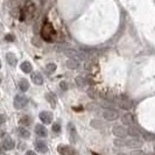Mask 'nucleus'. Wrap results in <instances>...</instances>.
<instances>
[{"instance_id":"nucleus-1","label":"nucleus","mask_w":155,"mask_h":155,"mask_svg":"<svg viewBox=\"0 0 155 155\" xmlns=\"http://www.w3.org/2000/svg\"><path fill=\"white\" fill-rule=\"evenodd\" d=\"M55 35H56V33H55L54 26L50 22L46 21V22L43 23L42 28H41V36H42V39L45 40L46 42H48V43H51L55 39Z\"/></svg>"},{"instance_id":"nucleus-2","label":"nucleus","mask_w":155,"mask_h":155,"mask_svg":"<svg viewBox=\"0 0 155 155\" xmlns=\"http://www.w3.org/2000/svg\"><path fill=\"white\" fill-rule=\"evenodd\" d=\"M13 104H14V107L16 110H21L28 104V98L26 96H23V94H16Z\"/></svg>"},{"instance_id":"nucleus-3","label":"nucleus","mask_w":155,"mask_h":155,"mask_svg":"<svg viewBox=\"0 0 155 155\" xmlns=\"http://www.w3.org/2000/svg\"><path fill=\"white\" fill-rule=\"evenodd\" d=\"M57 152L61 155H77L76 150L71 146H68V145H60L57 147Z\"/></svg>"},{"instance_id":"nucleus-4","label":"nucleus","mask_w":155,"mask_h":155,"mask_svg":"<svg viewBox=\"0 0 155 155\" xmlns=\"http://www.w3.org/2000/svg\"><path fill=\"white\" fill-rule=\"evenodd\" d=\"M1 146L5 150H12L13 148L15 147V143H14V140L12 139L9 135H5L4 139H2Z\"/></svg>"},{"instance_id":"nucleus-5","label":"nucleus","mask_w":155,"mask_h":155,"mask_svg":"<svg viewBox=\"0 0 155 155\" xmlns=\"http://www.w3.org/2000/svg\"><path fill=\"white\" fill-rule=\"evenodd\" d=\"M103 118L109 120V121H113V120H117L119 118V113L117 111H113V110H105L103 112Z\"/></svg>"},{"instance_id":"nucleus-6","label":"nucleus","mask_w":155,"mask_h":155,"mask_svg":"<svg viewBox=\"0 0 155 155\" xmlns=\"http://www.w3.org/2000/svg\"><path fill=\"white\" fill-rule=\"evenodd\" d=\"M39 118L45 125H49L51 124V121H53V113L51 112H48V111H42L40 113Z\"/></svg>"},{"instance_id":"nucleus-7","label":"nucleus","mask_w":155,"mask_h":155,"mask_svg":"<svg viewBox=\"0 0 155 155\" xmlns=\"http://www.w3.org/2000/svg\"><path fill=\"white\" fill-rule=\"evenodd\" d=\"M101 98H104V99H106V101H116L117 99V94L112 90H104V91H101Z\"/></svg>"},{"instance_id":"nucleus-8","label":"nucleus","mask_w":155,"mask_h":155,"mask_svg":"<svg viewBox=\"0 0 155 155\" xmlns=\"http://www.w3.org/2000/svg\"><path fill=\"white\" fill-rule=\"evenodd\" d=\"M126 142V147H131V148H137L140 147L142 145V141L139 140L138 138H131L128 140H125Z\"/></svg>"},{"instance_id":"nucleus-9","label":"nucleus","mask_w":155,"mask_h":155,"mask_svg":"<svg viewBox=\"0 0 155 155\" xmlns=\"http://www.w3.org/2000/svg\"><path fill=\"white\" fill-rule=\"evenodd\" d=\"M35 133L40 138H46L47 135H48V131H47L46 126H43V125L41 124H38L35 126Z\"/></svg>"},{"instance_id":"nucleus-10","label":"nucleus","mask_w":155,"mask_h":155,"mask_svg":"<svg viewBox=\"0 0 155 155\" xmlns=\"http://www.w3.org/2000/svg\"><path fill=\"white\" fill-rule=\"evenodd\" d=\"M31 79L33 81V83L36 84V85H42L43 84V77H42V75L40 74L39 71H34L31 74Z\"/></svg>"},{"instance_id":"nucleus-11","label":"nucleus","mask_w":155,"mask_h":155,"mask_svg":"<svg viewBox=\"0 0 155 155\" xmlns=\"http://www.w3.org/2000/svg\"><path fill=\"white\" fill-rule=\"evenodd\" d=\"M35 147H36V150L40 152V153H42V154H45L48 152V146H47V143L45 141H42V140H36L35 141Z\"/></svg>"},{"instance_id":"nucleus-12","label":"nucleus","mask_w":155,"mask_h":155,"mask_svg":"<svg viewBox=\"0 0 155 155\" xmlns=\"http://www.w3.org/2000/svg\"><path fill=\"white\" fill-rule=\"evenodd\" d=\"M112 133L116 135V137H118V138H124V137H126V134H127V131L125 130L124 127H120V126H114L113 128H112Z\"/></svg>"},{"instance_id":"nucleus-13","label":"nucleus","mask_w":155,"mask_h":155,"mask_svg":"<svg viewBox=\"0 0 155 155\" xmlns=\"http://www.w3.org/2000/svg\"><path fill=\"white\" fill-rule=\"evenodd\" d=\"M132 101H130L128 98H121V99H119V106H120V109L123 110H130L132 109Z\"/></svg>"},{"instance_id":"nucleus-14","label":"nucleus","mask_w":155,"mask_h":155,"mask_svg":"<svg viewBox=\"0 0 155 155\" xmlns=\"http://www.w3.org/2000/svg\"><path fill=\"white\" fill-rule=\"evenodd\" d=\"M69 134H70V140L71 142H76L78 139V134L76 132V128L72 124H69Z\"/></svg>"},{"instance_id":"nucleus-15","label":"nucleus","mask_w":155,"mask_h":155,"mask_svg":"<svg viewBox=\"0 0 155 155\" xmlns=\"http://www.w3.org/2000/svg\"><path fill=\"white\" fill-rule=\"evenodd\" d=\"M121 121H123V124L127 125V126H132L133 123H134V118L131 113H126L121 118Z\"/></svg>"},{"instance_id":"nucleus-16","label":"nucleus","mask_w":155,"mask_h":155,"mask_svg":"<svg viewBox=\"0 0 155 155\" xmlns=\"http://www.w3.org/2000/svg\"><path fill=\"white\" fill-rule=\"evenodd\" d=\"M18 134H19V137H21L22 139H28V138L31 137L29 131H28L26 127H23V126L18 127Z\"/></svg>"},{"instance_id":"nucleus-17","label":"nucleus","mask_w":155,"mask_h":155,"mask_svg":"<svg viewBox=\"0 0 155 155\" xmlns=\"http://www.w3.org/2000/svg\"><path fill=\"white\" fill-rule=\"evenodd\" d=\"M127 134H130V137H132V138H138V139H139V137H141V132L137 127H133V126L128 127Z\"/></svg>"},{"instance_id":"nucleus-18","label":"nucleus","mask_w":155,"mask_h":155,"mask_svg":"<svg viewBox=\"0 0 155 155\" xmlns=\"http://www.w3.org/2000/svg\"><path fill=\"white\" fill-rule=\"evenodd\" d=\"M20 69H21V71H23L25 74H31V71H33V67H31V64L28 62V61H26V62L21 63Z\"/></svg>"},{"instance_id":"nucleus-19","label":"nucleus","mask_w":155,"mask_h":155,"mask_svg":"<svg viewBox=\"0 0 155 155\" xmlns=\"http://www.w3.org/2000/svg\"><path fill=\"white\" fill-rule=\"evenodd\" d=\"M19 87H20V90L25 92V91H27L28 90V87H29V83H28V81L27 79H25V78H21L20 81H19Z\"/></svg>"},{"instance_id":"nucleus-20","label":"nucleus","mask_w":155,"mask_h":155,"mask_svg":"<svg viewBox=\"0 0 155 155\" xmlns=\"http://www.w3.org/2000/svg\"><path fill=\"white\" fill-rule=\"evenodd\" d=\"M6 60H7V63L9 65H15L16 62H18L15 55L13 54V53H8V54L6 55Z\"/></svg>"},{"instance_id":"nucleus-21","label":"nucleus","mask_w":155,"mask_h":155,"mask_svg":"<svg viewBox=\"0 0 155 155\" xmlns=\"http://www.w3.org/2000/svg\"><path fill=\"white\" fill-rule=\"evenodd\" d=\"M67 67H68L69 69H71V70L77 69V68H78V62H77V60H74V58H70L69 61L67 62Z\"/></svg>"},{"instance_id":"nucleus-22","label":"nucleus","mask_w":155,"mask_h":155,"mask_svg":"<svg viewBox=\"0 0 155 155\" xmlns=\"http://www.w3.org/2000/svg\"><path fill=\"white\" fill-rule=\"evenodd\" d=\"M31 118L29 116H23L21 117V119H20V124L23 125V126H29L31 124Z\"/></svg>"},{"instance_id":"nucleus-23","label":"nucleus","mask_w":155,"mask_h":155,"mask_svg":"<svg viewBox=\"0 0 155 155\" xmlns=\"http://www.w3.org/2000/svg\"><path fill=\"white\" fill-rule=\"evenodd\" d=\"M46 98H47V101L50 103L51 106H55V105H56V97H55L53 93H47Z\"/></svg>"},{"instance_id":"nucleus-24","label":"nucleus","mask_w":155,"mask_h":155,"mask_svg":"<svg viewBox=\"0 0 155 155\" xmlns=\"http://www.w3.org/2000/svg\"><path fill=\"white\" fill-rule=\"evenodd\" d=\"M76 84H77L78 87H84L86 85V82H85V78L81 77V76H77L76 77Z\"/></svg>"},{"instance_id":"nucleus-25","label":"nucleus","mask_w":155,"mask_h":155,"mask_svg":"<svg viewBox=\"0 0 155 155\" xmlns=\"http://www.w3.org/2000/svg\"><path fill=\"white\" fill-rule=\"evenodd\" d=\"M56 64L55 63H48L46 65V69H47V71H48V74H53L55 70H56Z\"/></svg>"},{"instance_id":"nucleus-26","label":"nucleus","mask_w":155,"mask_h":155,"mask_svg":"<svg viewBox=\"0 0 155 155\" xmlns=\"http://www.w3.org/2000/svg\"><path fill=\"white\" fill-rule=\"evenodd\" d=\"M114 145L118 146V147H126V142H125V140L121 139V138L114 140Z\"/></svg>"},{"instance_id":"nucleus-27","label":"nucleus","mask_w":155,"mask_h":155,"mask_svg":"<svg viewBox=\"0 0 155 155\" xmlns=\"http://www.w3.org/2000/svg\"><path fill=\"white\" fill-rule=\"evenodd\" d=\"M53 132L56 133V134H58V133L61 132V126L58 123H56V124L53 125Z\"/></svg>"},{"instance_id":"nucleus-28","label":"nucleus","mask_w":155,"mask_h":155,"mask_svg":"<svg viewBox=\"0 0 155 155\" xmlns=\"http://www.w3.org/2000/svg\"><path fill=\"white\" fill-rule=\"evenodd\" d=\"M87 94H89V97H90V98H93V99L97 97V94H96V91H94L93 89H90V90L87 91Z\"/></svg>"},{"instance_id":"nucleus-29","label":"nucleus","mask_w":155,"mask_h":155,"mask_svg":"<svg viewBox=\"0 0 155 155\" xmlns=\"http://www.w3.org/2000/svg\"><path fill=\"white\" fill-rule=\"evenodd\" d=\"M6 41H9V42H13L14 40H15V38H14V35H12V34H8V35H6Z\"/></svg>"},{"instance_id":"nucleus-30","label":"nucleus","mask_w":155,"mask_h":155,"mask_svg":"<svg viewBox=\"0 0 155 155\" xmlns=\"http://www.w3.org/2000/svg\"><path fill=\"white\" fill-rule=\"evenodd\" d=\"M6 121V116L5 114H0V125H2Z\"/></svg>"},{"instance_id":"nucleus-31","label":"nucleus","mask_w":155,"mask_h":155,"mask_svg":"<svg viewBox=\"0 0 155 155\" xmlns=\"http://www.w3.org/2000/svg\"><path fill=\"white\" fill-rule=\"evenodd\" d=\"M130 155H143V153H142L141 150H134V152H132Z\"/></svg>"},{"instance_id":"nucleus-32","label":"nucleus","mask_w":155,"mask_h":155,"mask_svg":"<svg viewBox=\"0 0 155 155\" xmlns=\"http://www.w3.org/2000/svg\"><path fill=\"white\" fill-rule=\"evenodd\" d=\"M60 86H61V89H63V90H67V89H68V85H67V83H64V82H61Z\"/></svg>"},{"instance_id":"nucleus-33","label":"nucleus","mask_w":155,"mask_h":155,"mask_svg":"<svg viewBox=\"0 0 155 155\" xmlns=\"http://www.w3.org/2000/svg\"><path fill=\"white\" fill-rule=\"evenodd\" d=\"M26 155H36V153H35V152H33V150H28V152L26 153Z\"/></svg>"},{"instance_id":"nucleus-34","label":"nucleus","mask_w":155,"mask_h":155,"mask_svg":"<svg viewBox=\"0 0 155 155\" xmlns=\"http://www.w3.org/2000/svg\"><path fill=\"white\" fill-rule=\"evenodd\" d=\"M1 137H5V133H4V131L0 130V138H1Z\"/></svg>"},{"instance_id":"nucleus-35","label":"nucleus","mask_w":155,"mask_h":155,"mask_svg":"<svg viewBox=\"0 0 155 155\" xmlns=\"http://www.w3.org/2000/svg\"><path fill=\"white\" fill-rule=\"evenodd\" d=\"M92 155H98V154H96V153H92Z\"/></svg>"},{"instance_id":"nucleus-36","label":"nucleus","mask_w":155,"mask_h":155,"mask_svg":"<svg viewBox=\"0 0 155 155\" xmlns=\"http://www.w3.org/2000/svg\"><path fill=\"white\" fill-rule=\"evenodd\" d=\"M147 155H155V154H147Z\"/></svg>"},{"instance_id":"nucleus-37","label":"nucleus","mask_w":155,"mask_h":155,"mask_svg":"<svg viewBox=\"0 0 155 155\" xmlns=\"http://www.w3.org/2000/svg\"><path fill=\"white\" fill-rule=\"evenodd\" d=\"M0 83H1V77H0Z\"/></svg>"},{"instance_id":"nucleus-38","label":"nucleus","mask_w":155,"mask_h":155,"mask_svg":"<svg viewBox=\"0 0 155 155\" xmlns=\"http://www.w3.org/2000/svg\"><path fill=\"white\" fill-rule=\"evenodd\" d=\"M0 68H1V62H0Z\"/></svg>"}]
</instances>
